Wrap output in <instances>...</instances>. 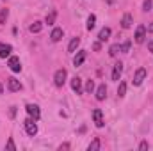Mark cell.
Instances as JSON below:
<instances>
[{"instance_id": "6da1fadb", "label": "cell", "mask_w": 153, "mask_h": 151, "mask_svg": "<svg viewBox=\"0 0 153 151\" xmlns=\"http://www.w3.org/2000/svg\"><path fill=\"white\" fill-rule=\"evenodd\" d=\"M66 76H68L66 70H57V71H55V75H53V84H55L57 87H62V85H64V82H66Z\"/></svg>"}, {"instance_id": "7a4b0ae2", "label": "cell", "mask_w": 153, "mask_h": 151, "mask_svg": "<svg viewBox=\"0 0 153 151\" xmlns=\"http://www.w3.org/2000/svg\"><path fill=\"white\" fill-rule=\"evenodd\" d=\"M7 66H9V70H11V71H14V73L22 71V62H20V59H18L16 55H11V57H9Z\"/></svg>"}, {"instance_id": "3957f363", "label": "cell", "mask_w": 153, "mask_h": 151, "mask_svg": "<svg viewBox=\"0 0 153 151\" xmlns=\"http://www.w3.org/2000/svg\"><path fill=\"white\" fill-rule=\"evenodd\" d=\"M23 124H25V132H27L30 137H34V135L38 133V124L34 123V119H32V117H30V119H25V123H23Z\"/></svg>"}, {"instance_id": "277c9868", "label": "cell", "mask_w": 153, "mask_h": 151, "mask_svg": "<svg viewBox=\"0 0 153 151\" xmlns=\"http://www.w3.org/2000/svg\"><path fill=\"white\" fill-rule=\"evenodd\" d=\"M25 110H27V114H29L34 121H38L39 117H41V110H39L38 105H34V103H29V105L25 107Z\"/></svg>"}, {"instance_id": "5b68a950", "label": "cell", "mask_w": 153, "mask_h": 151, "mask_svg": "<svg viewBox=\"0 0 153 151\" xmlns=\"http://www.w3.org/2000/svg\"><path fill=\"white\" fill-rule=\"evenodd\" d=\"M134 38H135V43H139V44L144 43V39H146V27H144V25H139Z\"/></svg>"}, {"instance_id": "8992f818", "label": "cell", "mask_w": 153, "mask_h": 151, "mask_svg": "<svg viewBox=\"0 0 153 151\" xmlns=\"http://www.w3.org/2000/svg\"><path fill=\"white\" fill-rule=\"evenodd\" d=\"M93 119H94V124L98 126V128H102L103 124H105V121H103V114L100 109H94L93 110Z\"/></svg>"}, {"instance_id": "52a82bcc", "label": "cell", "mask_w": 153, "mask_h": 151, "mask_svg": "<svg viewBox=\"0 0 153 151\" xmlns=\"http://www.w3.org/2000/svg\"><path fill=\"white\" fill-rule=\"evenodd\" d=\"M144 78H146V70L144 68H139L135 71V75H134V85H141Z\"/></svg>"}, {"instance_id": "ba28073f", "label": "cell", "mask_w": 153, "mask_h": 151, "mask_svg": "<svg viewBox=\"0 0 153 151\" xmlns=\"http://www.w3.org/2000/svg\"><path fill=\"white\" fill-rule=\"evenodd\" d=\"M7 87H9V91L16 93V91L22 89V84H20V80H16V78H9V80H7Z\"/></svg>"}, {"instance_id": "9c48e42d", "label": "cell", "mask_w": 153, "mask_h": 151, "mask_svg": "<svg viewBox=\"0 0 153 151\" xmlns=\"http://www.w3.org/2000/svg\"><path fill=\"white\" fill-rule=\"evenodd\" d=\"M11 52H13L11 44L0 43V57H2V59H5V57H11Z\"/></svg>"}, {"instance_id": "30bf717a", "label": "cell", "mask_w": 153, "mask_h": 151, "mask_svg": "<svg viewBox=\"0 0 153 151\" xmlns=\"http://www.w3.org/2000/svg\"><path fill=\"white\" fill-rule=\"evenodd\" d=\"M71 89L75 91L76 94H82V80L75 76V78H71Z\"/></svg>"}, {"instance_id": "8fae6325", "label": "cell", "mask_w": 153, "mask_h": 151, "mask_svg": "<svg viewBox=\"0 0 153 151\" xmlns=\"http://www.w3.org/2000/svg\"><path fill=\"white\" fill-rule=\"evenodd\" d=\"M132 23H134V20H132V14H130V13L123 14V20H121V27H123V29H130V27H132Z\"/></svg>"}, {"instance_id": "7c38bea8", "label": "cell", "mask_w": 153, "mask_h": 151, "mask_svg": "<svg viewBox=\"0 0 153 151\" xmlns=\"http://www.w3.org/2000/svg\"><path fill=\"white\" fill-rule=\"evenodd\" d=\"M105 96H107V87H105V84H102V85L96 89V100H98V101H103Z\"/></svg>"}, {"instance_id": "4fadbf2b", "label": "cell", "mask_w": 153, "mask_h": 151, "mask_svg": "<svg viewBox=\"0 0 153 151\" xmlns=\"http://www.w3.org/2000/svg\"><path fill=\"white\" fill-rule=\"evenodd\" d=\"M85 55H87V53H85L84 50H80V52L75 55V59H73V64H75V66H82L84 61H85Z\"/></svg>"}, {"instance_id": "5bb4252c", "label": "cell", "mask_w": 153, "mask_h": 151, "mask_svg": "<svg viewBox=\"0 0 153 151\" xmlns=\"http://www.w3.org/2000/svg\"><path fill=\"white\" fill-rule=\"evenodd\" d=\"M50 39H52L53 43H59V41L62 39V29H59V27H57V29H53V30H52V34H50Z\"/></svg>"}, {"instance_id": "9a60e30c", "label": "cell", "mask_w": 153, "mask_h": 151, "mask_svg": "<svg viewBox=\"0 0 153 151\" xmlns=\"http://www.w3.org/2000/svg\"><path fill=\"white\" fill-rule=\"evenodd\" d=\"M121 73H123V64H121V62H116L114 70H112V80H119Z\"/></svg>"}, {"instance_id": "2e32d148", "label": "cell", "mask_w": 153, "mask_h": 151, "mask_svg": "<svg viewBox=\"0 0 153 151\" xmlns=\"http://www.w3.org/2000/svg\"><path fill=\"white\" fill-rule=\"evenodd\" d=\"M109 38H111V29H109V27H103V29L100 30V34H98V39H100L102 43H105Z\"/></svg>"}, {"instance_id": "e0dca14e", "label": "cell", "mask_w": 153, "mask_h": 151, "mask_svg": "<svg viewBox=\"0 0 153 151\" xmlns=\"http://www.w3.org/2000/svg\"><path fill=\"white\" fill-rule=\"evenodd\" d=\"M55 18H57V13H55V11H50V13L46 14L45 23H46V25H53V23H55Z\"/></svg>"}, {"instance_id": "ac0fdd59", "label": "cell", "mask_w": 153, "mask_h": 151, "mask_svg": "<svg viewBox=\"0 0 153 151\" xmlns=\"http://www.w3.org/2000/svg\"><path fill=\"white\" fill-rule=\"evenodd\" d=\"M78 44H80V38H73L71 41H70V46H68V52H75L76 48H78Z\"/></svg>"}, {"instance_id": "d6986e66", "label": "cell", "mask_w": 153, "mask_h": 151, "mask_svg": "<svg viewBox=\"0 0 153 151\" xmlns=\"http://www.w3.org/2000/svg\"><path fill=\"white\" fill-rule=\"evenodd\" d=\"M41 29H43V23H41V21H34V23L29 27V30H30L32 34H38V32H41Z\"/></svg>"}, {"instance_id": "ffe728a7", "label": "cell", "mask_w": 153, "mask_h": 151, "mask_svg": "<svg viewBox=\"0 0 153 151\" xmlns=\"http://www.w3.org/2000/svg\"><path fill=\"white\" fill-rule=\"evenodd\" d=\"M94 25H96V16L94 14H89V18H87V30H93Z\"/></svg>"}, {"instance_id": "44dd1931", "label": "cell", "mask_w": 153, "mask_h": 151, "mask_svg": "<svg viewBox=\"0 0 153 151\" xmlns=\"http://www.w3.org/2000/svg\"><path fill=\"white\" fill-rule=\"evenodd\" d=\"M125 93H126V84H125V82H121V84H119V87H117V96H119V98H123V96H125Z\"/></svg>"}, {"instance_id": "7402d4cb", "label": "cell", "mask_w": 153, "mask_h": 151, "mask_svg": "<svg viewBox=\"0 0 153 151\" xmlns=\"http://www.w3.org/2000/svg\"><path fill=\"white\" fill-rule=\"evenodd\" d=\"M87 150H89V151H96V150H100V141H98V139H94V141H93V142H91V144L87 146Z\"/></svg>"}, {"instance_id": "603a6c76", "label": "cell", "mask_w": 153, "mask_h": 151, "mask_svg": "<svg viewBox=\"0 0 153 151\" xmlns=\"http://www.w3.org/2000/svg\"><path fill=\"white\" fill-rule=\"evenodd\" d=\"M117 52H121V44H112L111 48H109V53L114 57V55H117Z\"/></svg>"}, {"instance_id": "cb8c5ba5", "label": "cell", "mask_w": 153, "mask_h": 151, "mask_svg": "<svg viewBox=\"0 0 153 151\" xmlns=\"http://www.w3.org/2000/svg\"><path fill=\"white\" fill-rule=\"evenodd\" d=\"M7 16H9V11H7V9H2V11H0V23H5Z\"/></svg>"}, {"instance_id": "d4e9b609", "label": "cell", "mask_w": 153, "mask_h": 151, "mask_svg": "<svg viewBox=\"0 0 153 151\" xmlns=\"http://www.w3.org/2000/svg\"><path fill=\"white\" fill-rule=\"evenodd\" d=\"M85 91H87V93H93V91H94V82H93V80H89V82L85 84Z\"/></svg>"}, {"instance_id": "484cf974", "label": "cell", "mask_w": 153, "mask_h": 151, "mask_svg": "<svg viewBox=\"0 0 153 151\" xmlns=\"http://www.w3.org/2000/svg\"><path fill=\"white\" fill-rule=\"evenodd\" d=\"M5 150H11V151H14V150H16V146H14L13 139H9V141H7V144H5Z\"/></svg>"}, {"instance_id": "4316f807", "label": "cell", "mask_w": 153, "mask_h": 151, "mask_svg": "<svg viewBox=\"0 0 153 151\" xmlns=\"http://www.w3.org/2000/svg\"><path fill=\"white\" fill-rule=\"evenodd\" d=\"M144 11H150L152 9V0H144V5H143Z\"/></svg>"}, {"instance_id": "83f0119b", "label": "cell", "mask_w": 153, "mask_h": 151, "mask_svg": "<svg viewBox=\"0 0 153 151\" xmlns=\"http://www.w3.org/2000/svg\"><path fill=\"white\" fill-rule=\"evenodd\" d=\"M128 50H130V43H125V44H121V52H125V53H126Z\"/></svg>"}, {"instance_id": "f1b7e54d", "label": "cell", "mask_w": 153, "mask_h": 151, "mask_svg": "<svg viewBox=\"0 0 153 151\" xmlns=\"http://www.w3.org/2000/svg\"><path fill=\"white\" fill-rule=\"evenodd\" d=\"M93 48H94V50L98 52V50L102 48V41H98V43H94V44H93Z\"/></svg>"}, {"instance_id": "f546056e", "label": "cell", "mask_w": 153, "mask_h": 151, "mask_svg": "<svg viewBox=\"0 0 153 151\" xmlns=\"http://www.w3.org/2000/svg\"><path fill=\"white\" fill-rule=\"evenodd\" d=\"M148 50H150V52H153V38L148 41Z\"/></svg>"}, {"instance_id": "4dcf8cb0", "label": "cell", "mask_w": 153, "mask_h": 151, "mask_svg": "<svg viewBox=\"0 0 153 151\" xmlns=\"http://www.w3.org/2000/svg\"><path fill=\"white\" fill-rule=\"evenodd\" d=\"M139 150H148V142H141V146H139Z\"/></svg>"}, {"instance_id": "1f68e13d", "label": "cell", "mask_w": 153, "mask_h": 151, "mask_svg": "<svg viewBox=\"0 0 153 151\" xmlns=\"http://www.w3.org/2000/svg\"><path fill=\"white\" fill-rule=\"evenodd\" d=\"M59 150L62 151V150H70V144H61V146H59Z\"/></svg>"}, {"instance_id": "d6a6232c", "label": "cell", "mask_w": 153, "mask_h": 151, "mask_svg": "<svg viewBox=\"0 0 153 151\" xmlns=\"http://www.w3.org/2000/svg\"><path fill=\"white\" fill-rule=\"evenodd\" d=\"M9 114H11V117H14V114H16V107H11V110H9Z\"/></svg>"}, {"instance_id": "836d02e7", "label": "cell", "mask_w": 153, "mask_h": 151, "mask_svg": "<svg viewBox=\"0 0 153 151\" xmlns=\"http://www.w3.org/2000/svg\"><path fill=\"white\" fill-rule=\"evenodd\" d=\"M148 32H153V21L148 25Z\"/></svg>"}, {"instance_id": "e575fe53", "label": "cell", "mask_w": 153, "mask_h": 151, "mask_svg": "<svg viewBox=\"0 0 153 151\" xmlns=\"http://www.w3.org/2000/svg\"><path fill=\"white\" fill-rule=\"evenodd\" d=\"M2 93H4V85L0 84V94H2Z\"/></svg>"}, {"instance_id": "d590c367", "label": "cell", "mask_w": 153, "mask_h": 151, "mask_svg": "<svg viewBox=\"0 0 153 151\" xmlns=\"http://www.w3.org/2000/svg\"><path fill=\"white\" fill-rule=\"evenodd\" d=\"M105 2H107V4H114L116 0H105Z\"/></svg>"}]
</instances>
